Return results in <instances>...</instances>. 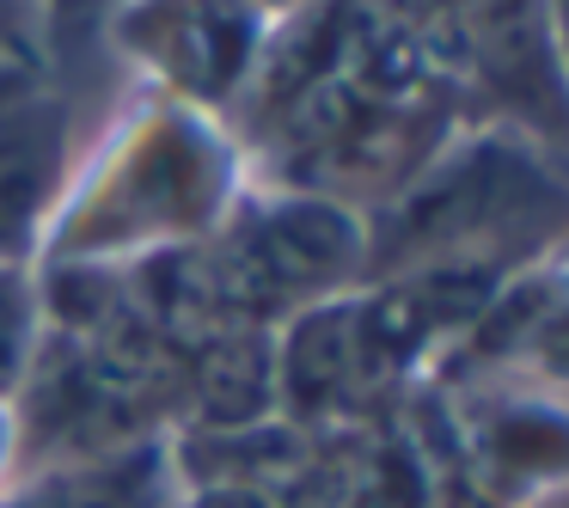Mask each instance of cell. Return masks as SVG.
Wrapping results in <instances>:
<instances>
[{
	"label": "cell",
	"mask_w": 569,
	"mask_h": 508,
	"mask_svg": "<svg viewBox=\"0 0 569 508\" xmlns=\"http://www.w3.org/2000/svg\"><path fill=\"white\" fill-rule=\"evenodd\" d=\"M202 508H263V502H251V496H214V502H202Z\"/></svg>",
	"instance_id": "cell-5"
},
{
	"label": "cell",
	"mask_w": 569,
	"mask_h": 508,
	"mask_svg": "<svg viewBox=\"0 0 569 508\" xmlns=\"http://www.w3.org/2000/svg\"><path fill=\"white\" fill-rule=\"evenodd\" d=\"M563 19H569V0H563Z\"/></svg>",
	"instance_id": "cell-6"
},
{
	"label": "cell",
	"mask_w": 569,
	"mask_h": 508,
	"mask_svg": "<svg viewBox=\"0 0 569 508\" xmlns=\"http://www.w3.org/2000/svg\"><path fill=\"white\" fill-rule=\"evenodd\" d=\"M202 405L214 417H258L263 405V349L251 337L239 343H221L202 368Z\"/></svg>",
	"instance_id": "cell-4"
},
{
	"label": "cell",
	"mask_w": 569,
	"mask_h": 508,
	"mask_svg": "<svg viewBox=\"0 0 569 508\" xmlns=\"http://www.w3.org/2000/svg\"><path fill=\"white\" fill-rule=\"evenodd\" d=\"M349 356H356V319H343V307L307 319L295 337V392L319 405L331 386L349 380Z\"/></svg>",
	"instance_id": "cell-3"
},
{
	"label": "cell",
	"mask_w": 569,
	"mask_h": 508,
	"mask_svg": "<svg viewBox=\"0 0 569 508\" xmlns=\"http://www.w3.org/2000/svg\"><path fill=\"white\" fill-rule=\"evenodd\" d=\"M337 258H349V227L331 209H288L251 233L246 276L263 288H295L307 276L337 270Z\"/></svg>",
	"instance_id": "cell-1"
},
{
	"label": "cell",
	"mask_w": 569,
	"mask_h": 508,
	"mask_svg": "<svg viewBox=\"0 0 569 508\" xmlns=\"http://www.w3.org/2000/svg\"><path fill=\"white\" fill-rule=\"evenodd\" d=\"M56 153H62V117L56 111H26L0 129V246H19L26 227L38 221Z\"/></svg>",
	"instance_id": "cell-2"
}]
</instances>
